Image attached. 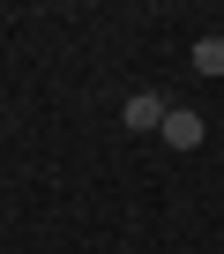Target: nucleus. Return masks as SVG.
Listing matches in <instances>:
<instances>
[{
	"instance_id": "obj_2",
	"label": "nucleus",
	"mask_w": 224,
	"mask_h": 254,
	"mask_svg": "<svg viewBox=\"0 0 224 254\" xmlns=\"http://www.w3.org/2000/svg\"><path fill=\"white\" fill-rule=\"evenodd\" d=\"M165 112H172V105H165L157 90H135V97L120 105V120L135 127V135H157V127H165Z\"/></svg>"
},
{
	"instance_id": "obj_3",
	"label": "nucleus",
	"mask_w": 224,
	"mask_h": 254,
	"mask_svg": "<svg viewBox=\"0 0 224 254\" xmlns=\"http://www.w3.org/2000/svg\"><path fill=\"white\" fill-rule=\"evenodd\" d=\"M194 67L202 75H224V38H194Z\"/></svg>"
},
{
	"instance_id": "obj_1",
	"label": "nucleus",
	"mask_w": 224,
	"mask_h": 254,
	"mask_svg": "<svg viewBox=\"0 0 224 254\" xmlns=\"http://www.w3.org/2000/svg\"><path fill=\"white\" fill-rule=\"evenodd\" d=\"M157 135H165V150H202V135H209V127H202V112H194V105H172Z\"/></svg>"
}]
</instances>
